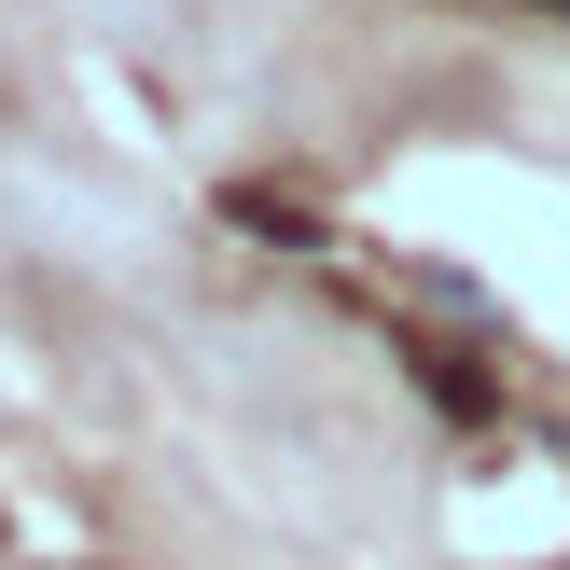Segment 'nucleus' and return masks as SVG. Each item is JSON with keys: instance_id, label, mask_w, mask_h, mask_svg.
<instances>
[{"instance_id": "obj_1", "label": "nucleus", "mask_w": 570, "mask_h": 570, "mask_svg": "<svg viewBox=\"0 0 570 570\" xmlns=\"http://www.w3.org/2000/svg\"><path fill=\"white\" fill-rule=\"evenodd\" d=\"M223 223H237V237H278V250H321V209L278 195V181H223Z\"/></svg>"}, {"instance_id": "obj_2", "label": "nucleus", "mask_w": 570, "mask_h": 570, "mask_svg": "<svg viewBox=\"0 0 570 570\" xmlns=\"http://www.w3.org/2000/svg\"><path fill=\"white\" fill-rule=\"evenodd\" d=\"M404 362H417V390H432V417H460V432L501 417V376H488V362H460V348H404Z\"/></svg>"}, {"instance_id": "obj_3", "label": "nucleus", "mask_w": 570, "mask_h": 570, "mask_svg": "<svg viewBox=\"0 0 570 570\" xmlns=\"http://www.w3.org/2000/svg\"><path fill=\"white\" fill-rule=\"evenodd\" d=\"M557 14H570V0H557Z\"/></svg>"}]
</instances>
